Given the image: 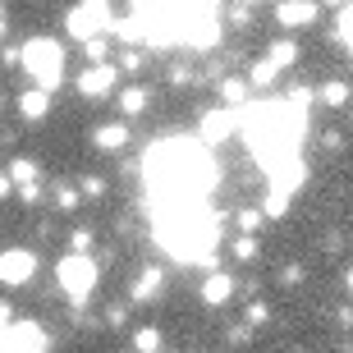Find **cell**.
Returning a JSON list of instances; mask_svg holds the SVG:
<instances>
[{"instance_id": "1", "label": "cell", "mask_w": 353, "mask_h": 353, "mask_svg": "<svg viewBox=\"0 0 353 353\" xmlns=\"http://www.w3.org/2000/svg\"><path fill=\"white\" fill-rule=\"evenodd\" d=\"M152 170V193H161V202H193L211 188V161L202 157V147L193 143H165L152 152L147 161Z\"/></svg>"}, {"instance_id": "2", "label": "cell", "mask_w": 353, "mask_h": 353, "mask_svg": "<svg viewBox=\"0 0 353 353\" xmlns=\"http://www.w3.org/2000/svg\"><path fill=\"white\" fill-rule=\"evenodd\" d=\"M23 69L32 74V83L41 92H55L60 79H65V46L55 37H32L23 46Z\"/></svg>"}, {"instance_id": "3", "label": "cell", "mask_w": 353, "mask_h": 353, "mask_svg": "<svg viewBox=\"0 0 353 353\" xmlns=\"http://www.w3.org/2000/svg\"><path fill=\"white\" fill-rule=\"evenodd\" d=\"M55 275H60V289L69 294V303H88L101 271H97V262H92L88 252H69L65 262L55 266Z\"/></svg>"}, {"instance_id": "4", "label": "cell", "mask_w": 353, "mask_h": 353, "mask_svg": "<svg viewBox=\"0 0 353 353\" xmlns=\"http://www.w3.org/2000/svg\"><path fill=\"white\" fill-rule=\"evenodd\" d=\"M65 28H69V37H74V41H92V37H101V32L115 28V14H110L105 0H79V5L69 10Z\"/></svg>"}, {"instance_id": "5", "label": "cell", "mask_w": 353, "mask_h": 353, "mask_svg": "<svg viewBox=\"0 0 353 353\" xmlns=\"http://www.w3.org/2000/svg\"><path fill=\"white\" fill-rule=\"evenodd\" d=\"M32 275H37V257L28 248H5L0 252V285L19 289V285H28Z\"/></svg>"}, {"instance_id": "6", "label": "cell", "mask_w": 353, "mask_h": 353, "mask_svg": "<svg viewBox=\"0 0 353 353\" xmlns=\"http://www.w3.org/2000/svg\"><path fill=\"white\" fill-rule=\"evenodd\" d=\"M119 83V69L115 65H92L79 74V97H88V101H105L110 92H115Z\"/></svg>"}, {"instance_id": "7", "label": "cell", "mask_w": 353, "mask_h": 353, "mask_svg": "<svg viewBox=\"0 0 353 353\" xmlns=\"http://www.w3.org/2000/svg\"><path fill=\"white\" fill-rule=\"evenodd\" d=\"M275 23L280 28H312L316 23V0H280L275 5Z\"/></svg>"}, {"instance_id": "8", "label": "cell", "mask_w": 353, "mask_h": 353, "mask_svg": "<svg viewBox=\"0 0 353 353\" xmlns=\"http://www.w3.org/2000/svg\"><path fill=\"white\" fill-rule=\"evenodd\" d=\"M10 353H46V330L37 321H14L10 326Z\"/></svg>"}, {"instance_id": "9", "label": "cell", "mask_w": 353, "mask_h": 353, "mask_svg": "<svg viewBox=\"0 0 353 353\" xmlns=\"http://www.w3.org/2000/svg\"><path fill=\"white\" fill-rule=\"evenodd\" d=\"M230 294H234V275L211 271L207 280H202V303H207V307H221V303H230Z\"/></svg>"}, {"instance_id": "10", "label": "cell", "mask_w": 353, "mask_h": 353, "mask_svg": "<svg viewBox=\"0 0 353 353\" xmlns=\"http://www.w3.org/2000/svg\"><path fill=\"white\" fill-rule=\"evenodd\" d=\"M19 110H23V119H41L46 110H51V92H41V88H28L23 97H19Z\"/></svg>"}, {"instance_id": "11", "label": "cell", "mask_w": 353, "mask_h": 353, "mask_svg": "<svg viewBox=\"0 0 353 353\" xmlns=\"http://www.w3.org/2000/svg\"><path fill=\"white\" fill-rule=\"evenodd\" d=\"M92 143L101 147V152H119V147L129 143V129L124 124H101V129L92 133Z\"/></svg>"}, {"instance_id": "12", "label": "cell", "mask_w": 353, "mask_h": 353, "mask_svg": "<svg viewBox=\"0 0 353 353\" xmlns=\"http://www.w3.org/2000/svg\"><path fill=\"white\" fill-rule=\"evenodd\" d=\"M161 280H165V275L147 266V271L138 275V280H133V303H152V299L161 294Z\"/></svg>"}, {"instance_id": "13", "label": "cell", "mask_w": 353, "mask_h": 353, "mask_svg": "<svg viewBox=\"0 0 353 353\" xmlns=\"http://www.w3.org/2000/svg\"><path fill=\"white\" fill-rule=\"evenodd\" d=\"M230 129H234V115H230V110H216V115L202 119V138H207V143H221Z\"/></svg>"}, {"instance_id": "14", "label": "cell", "mask_w": 353, "mask_h": 353, "mask_svg": "<svg viewBox=\"0 0 353 353\" xmlns=\"http://www.w3.org/2000/svg\"><path fill=\"white\" fill-rule=\"evenodd\" d=\"M5 170H10V179L19 183V188H23V183H37V161H28V157L10 161V165H5Z\"/></svg>"}, {"instance_id": "15", "label": "cell", "mask_w": 353, "mask_h": 353, "mask_svg": "<svg viewBox=\"0 0 353 353\" xmlns=\"http://www.w3.org/2000/svg\"><path fill=\"white\" fill-rule=\"evenodd\" d=\"M133 349H138V353H161V349H165V340H161L157 326H143L138 335H133Z\"/></svg>"}, {"instance_id": "16", "label": "cell", "mask_w": 353, "mask_h": 353, "mask_svg": "<svg viewBox=\"0 0 353 353\" xmlns=\"http://www.w3.org/2000/svg\"><path fill=\"white\" fill-rule=\"evenodd\" d=\"M266 60H271L275 69H289L294 60H299V46H294V41H275L271 51H266Z\"/></svg>"}, {"instance_id": "17", "label": "cell", "mask_w": 353, "mask_h": 353, "mask_svg": "<svg viewBox=\"0 0 353 353\" xmlns=\"http://www.w3.org/2000/svg\"><path fill=\"white\" fill-rule=\"evenodd\" d=\"M119 110H124V115H143L147 110V92L143 88H124L119 92Z\"/></svg>"}, {"instance_id": "18", "label": "cell", "mask_w": 353, "mask_h": 353, "mask_svg": "<svg viewBox=\"0 0 353 353\" xmlns=\"http://www.w3.org/2000/svg\"><path fill=\"white\" fill-rule=\"evenodd\" d=\"M221 97H225V110H230V105H243V101H248V83H243V79H225Z\"/></svg>"}, {"instance_id": "19", "label": "cell", "mask_w": 353, "mask_h": 353, "mask_svg": "<svg viewBox=\"0 0 353 353\" xmlns=\"http://www.w3.org/2000/svg\"><path fill=\"white\" fill-rule=\"evenodd\" d=\"M316 101H321V105H344V101H349V83H340V79L326 83V88L316 92Z\"/></svg>"}, {"instance_id": "20", "label": "cell", "mask_w": 353, "mask_h": 353, "mask_svg": "<svg viewBox=\"0 0 353 353\" xmlns=\"http://www.w3.org/2000/svg\"><path fill=\"white\" fill-rule=\"evenodd\" d=\"M275 74H280V69H275L271 60H257V65H252V88H271Z\"/></svg>"}, {"instance_id": "21", "label": "cell", "mask_w": 353, "mask_h": 353, "mask_svg": "<svg viewBox=\"0 0 353 353\" xmlns=\"http://www.w3.org/2000/svg\"><path fill=\"white\" fill-rule=\"evenodd\" d=\"M234 257H239V262H252V257H257V239H252V234H239L234 239Z\"/></svg>"}, {"instance_id": "22", "label": "cell", "mask_w": 353, "mask_h": 353, "mask_svg": "<svg viewBox=\"0 0 353 353\" xmlns=\"http://www.w3.org/2000/svg\"><path fill=\"white\" fill-rule=\"evenodd\" d=\"M262 221H266V211H239V230H243V234H252Z\"/></svg>"}, {"instance_id": "23", "label": "cell", "mask_w": 353, "mask_h": 353, "mask_svg": "<svg viewBox=\"0 0 353 353\" xmlns=\"http://www.w3.org/2000/svg\"><path fill=\"white\" fill-rule=\"evenodd\" d=\"M340 41H344V46L353 51V5H349V10L340 14Z\"/></svg>"}, {"instance_id": "24", "label": "cell", "mask_w": 353, "mask_h": 353, "mask_svg": "<svg viewBox=\"0 0 353 353\" xmlns=\"http://www.w3.org/2000/svg\"><path fill=\"white\" fill-rule=\"evenodd\" d=\"M55 202H60V211H74L79 207V188H55Z\"/></svg>"}, {"instance_id": "25", "label": "cell", "mask_w": 353, "mask_h": 353, "mask_svg": "<svg viewBox=\"0 0 353 353\" xmlns=\"http://www.w3.org/2000/svg\"><path fill=\"white\" fill-rule=\"evenodd\" d=\"M69 248H74V252H88L92 248V230H74V234H69Z\"/></svg>"}, {"instance_id": "26", "label": "cell", "mask_w": 353, "mask_h": 353, "mask_svg": "<svg viewBox=\"0 0 353 353\" xmlns=\"http://www.w3.org/2000/svg\"><path fill=\"white\" fill-rule=\"evenodd\" d=\"M79 193H83V197H101V193H105V183L97 179V174H88V179L79 183Z\"/></svg>"}, {"instance_id": "27", "label": "cell", "mask_w": 353, "mask_h": 353, "mask_svg": "<svg viewBox=\"0 0 353 353\" xmlns=\"http://www.w3.org/2000/svg\"><path fill=\"white\" fill-rule=\"evenodd\" d=\"M266 321H271V307L252 303V307H248V326H266Z\"/></svg>"}, {"instance_id": "28", "label": "cell", "mask_w": 353, "mask_h": 353, "mask_svg": "<svg viewBox=\"0 0 353 353\" xmlns=\"http://www.w3.org/2000/svg\"><path fill=\"white\" fill-rule=\"evenodd\" d=\"M83 51H88L92 60H97V65H105V41H101V37H92V41H83Z\"/></svg>"}, {"instance_id": "29", "label": "cell", "mask_w": 353, "mask_h": 353, "mask_svg": "<svg viewBox=\"0 0 353 353\" xmlns=\"http://www.w3.org/2000/svg\"><path fill=\"white\" fill-rule=\"evenodd\" d=\"M19 202H28V207L41 202V183H23V188H19Z\"/></svg>"}, {"instance_id": "30", "label": "cell", "mask_w": 353, "mask_h": 353, "mask_svg": "<svg viewBox=\"0 0 353 353\" xmlns=\"http://www.w3.org/2000/svg\"><path fill=\"white\" fill-rule=\"evenodd\" d=\"M119 65H124V69H143V51H124V55H119Z\"/></svg>"}, {"instance_id": "31", "label": "cell", "mask_w": 353, "mask_h": 353, "mask_svg": "<svg viewBox=\"0 0 353 353\" xmlns=\"http://www.w3.org/2000/svg\"><path fill=\"white\" fill-rule=\"evenodd\" d=\"M280 280H285V285H299L303 271H299V266H285V271H280Z\"/></svg>"}, {"instance_id": "32", "label": "cell", "mask_w": 353, "mask_h": 353, "mask_svg": "<svg viewBox=\"0 0 353 353\" xmlns=\"http://www.w3.org/2000/svg\"><path fill=\"white\" fill-rule=\"evenodd\" d=\"M10 188H14V179H10V170H0V202L10 197Z\"/></svg>"}, {"instance_id": "33", "label": "cell", "mask_w": 353, "mask_h": 353, "mask_svg": "<svg viewBox=\"0 0 353 353\" xmlns=\"http://www.w3.org/2000/svg\"><path fill=\"white\" fill-rule=\"evenodd\" d=\"M0 353H10V326H0Z\"/></svg>"}, {"instance_id": "34", "label": "cell", "mask_w": 353, "mask_h": 353, "mask_svg": "<svg viewBox=\"0 0 353 353\" xmlns=\"http://www.w3.org/2000/svg\"><path fill=\"white\" fill-rule=\"evenodd\" d=\"M10 316H14V312H10V307H5V303H0V326H14Z\"/></svg>"}, {"instance_id": "35", "label": "cell", "mask_w": 353, "mask_h": 353, "mask_svg": "<svg viewBox=\"0 0 353 353\" xmlns=\"http://www.w3.org/2000/svg\"><path fill=\"white\" fill-rule=\"evenodd\" d=\"M344 289H349V294H353V271H349V275H344Z\"/></svg>"}, {"instance_id": "36", "label": "cell", "mask_w": 353, "mask_h": 353, "mask_svg": "<svg viewBox=\"0 0 353 353\" xmlns=\"http://www.w3.org/2000/svg\"><path fill=\"white\" fill-rule=\"evenodd\" d=\"M0 32H5V10H0Z\"/></svg>"}, {"instance_id": "37", "label": "cell", "mask_w": 353, "mask_h": 353, "mask_svg": "<svg viewBox=\"0 0 353 353\" xmlns=\"http://www.w3.org/2000/svg\"><path fill=\"white\" fill-rule=\"evenodd\" d=\"M326 5H344V0H326Z\"/></svg>"}, {"instance_id": "38", "label": "cell", "mask_w": 353, "mask_h": 353, "mask_svg": "<svg viewBox=\"0 0 353 353\" xmlns=\"http://www.w3.org/2000/svg\"><path fill=\"white\" fill-rule=\"evenodd\" d=\"M248 5H252V0H248Z\"/></svg>"}]
</instances>
